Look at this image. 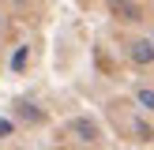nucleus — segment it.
Here are the masks:
<instances>
[{"instance_id": "1", "label": "nucleus", "mask_w": 154, "mask_h": 150, "mask_svg": "<svg viewBox=\"0 0 154 150\" xmlns=\"http://www.w3.org/2000/svg\"><path fill=\"white\" fill-rule=\"evenodd\" d=\"M128 60L139 68L154 64V41H147V38H135V41H128Z\"/></svg>"}, {"instance_id": "2", "label": "nucleus", "mask_w": 154, "mask_h": 150, "mask_svg": "<svg viewBox=\"0 0 154 150\" xmlns=\"http://www.w3.org/2000/svg\"><path fill=\"white\" fill-rule=\"evenodd\" d=\"M109 8H113V15L124 19V22H139L143 19V8L135 4V0H109Z\"/></svg>"}, {"instance_id": "3", "label": "nucleus", "mask_w": 154, "mask_h": 150, "mask_svg": "<svg viewBox=\"0 0 154 150\" xmlns=\"http://www.w3.org/2000/svg\"><path fill=\"white\" fill-rule=\"evenodd\" d=\"M72 131L79 135L83 142H98V124H94L90 116H75V120H72Z\"/></svg>"}, {"instance_id": "4", "label": "nucleus", "mask_w": 154, "mask_h": 150, "mask_svg": "<svg viewBox=\"0 0 154 150\" xmlns=\"http://www.w3.org/2000/svg\"><path fill=\"white\" fill-rule=\"evenodd\" d=\"M26 60H30V45H19V49L11 52V60H8V68H11V71H23Z\"/></svg>"}, {"instance_id": "5", "label": "nucleus", "mask_w": 154, "mask_h": 150, "mask_svg": "<svg viewBox=\"0 0 154 150\" xmlns=\"http://www.w3.org/2000/svg\"><path fill=\"white\" fill-rule=\"evenodd\" d=\"M135 105L147 109V112H154V90L150 86H135Z\"/></svg>"}, {"instance_id": "6", "label": "nucleus", "mask_w": 154, "mask_h": 150, "mask_svg": "<svg viewBox=\"0 0 154 150\" xmlns=\"http://www.w3.org/2000/svg\"><path fill=\"white\" fill-rule=\"evenodd\" d=\"M15 112H19L23 120H30V124H38V120H42V112H38L30 101H15Z\"/></svg>"}, {"instance_id": "7", "label": "nucleus", "mask_w": 154, "mask_h": 150, "mask_svg": "<svg viewBox=\"0 0 154 150\" xmlns=\"http://www.w3.org/2000/svg\"><path fill=\"white\" fill-rule=\"evenodd\" d=\"M15 131V124H11V120H8V116H0V139H8V135H11Z\"/></svg>"}, {"instance_id": "8", "label": "nucleus", "mask_w": 154, "mask_h": 150, "mask_svg": "<svg viewBox=\"0 0 154 150\" xmlns=\"http://www.w3.org/2000/svg\"><path fill=\"white\" fill-rule=\"evenodd\" d=\"M0 30H4V15H0Z\"/></svg>"}]
</instances>
